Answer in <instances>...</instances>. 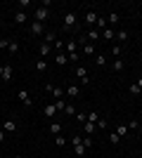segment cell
<instances>
[{"mask_svg":"<svg viewBox=\"0 0 142 158\" xmlns=\"http://www.w3.org/2000/svg\"><path fill=\"white\" fill-rule=\"evenodd\" d=\"M76 78H78V83L81 85H90V76H88V69L83 64H78L76 66Z\"/></svg>","mask_w":142,"mask_h":158,"instance_id":"1","label":"cell"},{"mask_svg":"<svg viewBox=\"0 0 142 158\" xmlns=\"http://www.w3.org/2000/svg\"><path fill=\"white\" fill-rule=\"evenodd\" d=\"M47 17H50V7H36V12H33V21H41V24H45Z\"/></svg>","mask_w":142,"mask_h":158,"instance_id":"2","label":"cell"},{"mask_svg":"<svg viewBox=\"0 0 142 158\" xmlns=\"http://www.w3.org/2000/svg\"><path fill=\"white\" fill-rule=\"evenodd\" d=\"M45 92H50L54 99H64V94H67L59 85H52V83H50V85H45Z\"/></svg>","mask_w":142,"mask_h":158,"instance_id":"3","label":"cell"},{"mask_svg":"<svg viewBox=\"0 0 142 158\" xmlns=\"http://www.w3.org/2000/svg\"><path fill=\"white\" fill-rule=\"evenodd\" d=\"M76 24H78V17H76L74 12H67V14H64V28L71 31V28H76Z\"/></svg>","mask_w":142,"mask_h":158,"instance_id":"4","label":"cell"},{"mask_svg":"<svg viewBox=\"0 0 142 158\" xmlns=\"http://www.w3.org/2000/svg\"><path fill=\"white\" fill-rule=\"evenodd\" d=\"M81 52L85 54V57H95V54H97V47H95L93 43H88V40H83V45H81Z\"/></svg>","mask_w":142,"mask_h":158,"instance_id":"5","label":"cell"},{"mask_svg":"<svg viewBox=\"0 0 142 158\" xmlns=\"http://www.w3.org/2000/svg\"><path fill=\"white\" fill-rule=\"evenodd\" d=\"M57 113H59V111H57V106H54V102H52V104H45V106H43V116H45V118H57Z\"/></svg>","mask_w":142,"mask_h":158,"instance_id":"6","label":"cell"},{"mask_svg":"<svg viewBox=\"0 0 142 158\" xmlns=\"http://www.w3.org/2000/svg\"><path fill=\"white\" fill-rule=\"evenodd\" d=\"M67 97L69 99H78L81 97V85H78V83H71V85L67 87Z\"/></svg>","mask_w":142,"mask_h":158,"instance_id":"7","label":"cell"},{"mask_svg":"<svg viewBox=\"0 0 142 158\" xmlns=\"http://www.w3.org/2000/svg\"><path fill=\"white\" fill-rule=\"evenodd\" d=\"M17 99H19L24 106H33V99H31L28 90H19V92H17Z\"/></svg>","mask_w":142,"mask_h":158,"instance_id":"8","label":"cell"},{"mask_svg":"<svg viewBox=\"0 0 142 158\" xmlns=\"http://www.w3.org/2000/svg\"><path fill=\"white\" fill-rule=\"evenodd\" d=\"M28 28H31V33H33V35H45V24H41V21H33Z\"/></svg>","mask_w":142,"mask_h":158,"instance_id":"9","label":"cell"},{"mask_svg":"<svg viewBox=\"0 0 142 158\" xmlns=\"http://www.w3.org/2000/svg\"><path fill=\"white\" fill-rule=\"evenodd\" d=\"M12 76H14V69H12V64H5V69H2V76H0V78L5 80V83H10V80H12Z\"/></svg>","mask_w":142,"mask_h":158,"instance_id":"10","label":"cell"},{"mask_svg":"<svg viewBox=\"0 0 142 158\" xmlns=\"http://www.w3.org/2000/svg\"><path fill=\"white\" fill-rule=\"evenodd\" d=\"M64 52H67V54H71V52H78V43H76L74 38H71V40H67V43H64Z\"/></svg>","mask_w":142,"mask_h":158,"instance_id":"11","label":"cell"},{"mask_svg":"<svg viewBox=\"0 0 142 158\" xmlns=\"http://www.w3.org/2000/svg\"><path fill=\"white\" fill-rule=\"evenodd\" d=\"M85 24H88L90 28H95V24H97V12L88 10V14H85Z\"/></svg>","mask_w":142,"mask_h":158,"instance_id":"12","label":"cell"},{"mask_svg":"<svg viewBox=\"0 0 142 158\" xmlns=\"http://www.w3.org/2000/svg\"><path fill=\"white\" fill-rule=\"evenodd\" d=\"M100 35H102V33L97 31V28H90V31H88V38H85V40H88V43H93V45H95V43L100 40Z\"/></svg>","mask_w":142,"mask_h":158,"instance_id":"13","label":"cell"},{"mask_svg":"<svg viewBox=\"0 0 142 158\" xmlns=\"http://www.w3.org/2000/svg\"><path fill=\"white\" fill-rule=\"evenodd\" d=\"M38 52H41V59H45V57H50V52H52V47L47 45V43H41V47H38Z\"/></svg>","mask_w":142,"mask_h":158,"instance_id":"14","label":"cell"},{"mask_svg":"<svg viewBox=\"0 0 142 158\" xmlns=\"http://www.w3.org/2000/svg\"><path fill=\"white\" fill-rule=\"evenodd\" d=\"M54 64H57V66H64V64H69V57H67V52H57V57H54Z\"/></svg>","mask_w":142,"mask_h":158,"instance_id":"15","label":"cell"},{"mask_svg":"<svg viewBox=\"0 0 142 158\" xmlns=\"http://www.w3.org/2000/svg\"><path fill=\"white\" fill-rule=\"evenodd\" d=\"M83 130H85V135H88V137H93L95 130H97V125H95V123H90V120H85V123H83Z\"/></svg>","mask_w":142,"mask_h":158,"instance_id":"16","label":"cell"},{"mask_svg":"<svg viewBox=\"0 0 142 158\" xmlns=\"http://www.w3.org/2000/svg\"><path fill=\"white\" fill-rule=\"evenodd\" d=\"M26 12L24 10H19V12H14V24H26Z\"/></svg>","mask_w":142,"mask_h":158,"instance_id":"17","label":"cell"},{"mask_svg":"<svg viewBox=\"0 0 142 158\" xmlns=\"http://www.w3.org/2000/svg\"><path fill=\"white\" fill-rule=\"evenodd\" d=\"M102 38H104V40H114V38H116V31H114L111 26H107L104 31H102Z\"/></svg>","mask_w":142,"mask_h":158,"instance_id":"18","label":"cell"},{"mask_svg":"<svg viewBox=\"0 0 142 158\" xmlns=\"http://www.w3.org/2000/svg\"><path fill=\"white\" fill-rule=\"evenodd\" d=\"M50 135H54V137H57V135H62V123L52 120V123H50Z\"/></svg>","mask_w":142,"mask_h":158,"instance_id":"19","label":"cell"},{"mask_svg":"<svg viewBox=\"0 0 142 158\" xmlns=\"http://www.w3.org/2000/svg\"><path fill=\"white\" fill-rule=\"evenodd\" d=\"M123 69H126V61H123V59H114V64H111V71L121 73Z\"/></svg>","mask_w":142,"mask_h":158,"instance_id":"20","label":"cell"},{"mask_svg":"<svg viewBox=\"0 0 142 158\" xmlns=\"http://www.w3.org/2000/svg\"><path fill=\"white\" fill-rule=\"evenodd\" d=\"M2 130L5 132H17V123H14V120H5V123H2Z\"/></svg>","mask_w":142,"mask_h":158,"instance_id":"21","label":"cell"},{"mask_svg":"<svg viewBox=\"0 0 142 158\" xmlns=\"http://www.w3.org/2000/svg\"><path fill=\"white\" fill-rule=\"evenodd\" d=\"M43 43H47V45H50V43H57V33H52V31H45V35H43Z\"/></svg>","mask_w":142,"mask_h":158,"instance_id":"22","label":"cell"},{"mask_svg":"<svg viewBox=\"0 0 142 158\" xmlns=\"http://www.w3.org/2000/svg\"><path fill=\"white\" fill-rule=\"evenodd\" d=\"M36 71H38V73H45L47 71V61L45 59H38V61H36Z\"/></svg>","mask_w":142,"mask_h":158,"instance_id":"23","label":"cell"},{"mask_svg":"<svg viewBox=\"0 0 142 158\" xmlns=\"http://www.w3.org/2000/svg\"><path fill=\"white\" fill-rule=\"evenodd\" d=\"M118 21H121V14L118 12H109V24H111V26H116Z\"/></svg>","mask_w":142,"mask_h":158,"instance_id":"24","label":"cell"},{"mask_svg":"<svg viewBox=\"0 0 142 158\" xmlns=\"http://www.w3.org/2000/svg\"><path fill=\"white\" fill-rule=\"evenodd\" d=\"M7 52H10V54H17V52H19V43H17V40H10V47H7Z\"/></svg>","mask_w":142,"mask_h":158,"instance_id":"25","label":"cell"},{"mask_svg":"<svg viewBox=\"0 0 142 158\" xmlns=\"http://www.w3.org/2000/svg\"><path fill=\"white\" fill-rule=\"evenodd\" d=\"M95 28H97V31H104V28H107V19H104V17H97V24H95Z\"/></svg>","mask_w":142,"mask_h":158,"instance_id":"26","label":"cell"},{"mask_svg":"<svg viewBox=\"0 0 142 158\" xmlns=\"http://www.w3.org/2000/svg\"><path fill=\"white\" fill-rule=\"evenodd\" d=\"M67 104H69V102H64V99H54V106H57V111H64V109H67Z\"/></svg>","mask_w":142,"mask_h":158,"instance_id":"27","label":"cell"},{"mask_svg":"<svg viewBox=\"0 0 142 158\" xmlns=\"http://www.w3.org/2000/svg\"><path fill=\"white\" fill-rule=\"evenodd\" d=\"M95 64L97 66H107V57H104V54H95Z\"/></svg>","mask_w":142,"mask_h":158,"instance_id":"28","label":"cell"},{"mask_svg":"<svg viewBox=\"0 0 142 158\" xmlns=\"http://www.w3.org/2000/svg\"><path fill=\"white\" fill-rule=\"evenodd\" d=\"M116 40H118V43H126V40H128V31H116Z\"/></svg>","mask_w":142,"mask_h":158,"instance_id":"29","label":"cell"},{"mask_svg":"<svg viewBox=\"0 0 142 158\" xmlns=\"http://www.w3.org/2000/svg\"><path fill=\"white\" fill-rule=\"evenodd\" d=\"M116 135H118V137H126V135H128V125H118V127H116Z\"/></svg>","mask_w":142,"mask_h":158,"instance_id":"30","label":"cell"},{"mask_svg":"<svg viewBox=\"0 0 142 158\" xmlns=\"http://www.w3.org/2000/svg\"><path fill=\"white\" fill-rule=\"evenodd\" d=\"M67 57H69L71 64H78V61H81V54H78V52H71V54H67Z\"/></svg>","mask_w":142,"mask_h":158,"instance_id":"31","label":"cell"},{"mask_svg":"<svg viewBox=\"0 0 142 158\" xmlns=\"http://www.w3.org/2000/svg\"><path fill=\"white\" fill-rule=\"evenodd\" d=\"M64 113H67V116H76V113H78V111H76V106H74V104H67V109H64Z\"/></svg>","mask_w":142,"mask_h":158,"instance_id":"32","label":"cell"},{"mask_svg":"<svg viewBox=\"0 0 142 158\" xmlns=\"http://www.w3.org/2000/svg\"><path fill=\"white\" fill-rule=\"evenodd\" d=\"M74 151H76V156H85V153H88V149H85V146H74Z\"/></svg>","mask_w":142,"mask_h":158,"instance_id":"33","label":"cell"},{"mask_svg":"<svg viewBox=\"0 0 142 158\" xmlns=\"http://www.w3.org/2000/svg\"><path fill=\"white\" fill-rule=\"evenodd\" d=\"M121 52H123V47H121V45H114V47H111V54H114L116 59L121 57Z\"/></svg>","mask_w":142,"mask_h":158,"instance_id":"34","label":"cell"},{"mask_svg":"<svg viewBox=\"0 0 142 158\" xmlns=\"http://www.w3.org/2000/svg\"><path fill=\"white\" fill-rule=\"evenodd\" d=\"M81 144H83V137L74 135V137H71V146H81Z\"/></svg>","mask_w":142,"mask_h":158,"instance_id":"35","label":"cell"},{"mask_svg":"<svg viewBox=\"0 0 142 158\" xmlns=\"http://www.w3.org/2000/svg\"><path fill=\"white\" fill-rule=\"evenodd\" d=\"M54 144H57V146H64V144H67V137L57 135V137H54Z\"/></svg>","mask_w":142,"mask_h":158,"instance_id":"36","label":"cell"},{"mask_svg":"<svg viewBox=\"0 0 142 158\" xmlns=\"http://www.w3.org/2000/svg\"><path fill=\"white\" fill-rule=\"evenodd\" d=\"M140 125H142L140 120H128V130H137Z\"/></svg>","mask_w":142,"mask_h":158,"instance_id":"37","label":"cell"},{"mask_svg":"<svg viewBox=\"0 0 142 158\" xmlns=\"http://www.w3.org/2000/svg\"><path fill=\"white\" fill-rule=\"evenodd\" d=\"M128 92L130 94H140V87H137L135 83H130V85H128Z\"/></svg>","mask_w":142,"mask_h":158,"instance_id":"38","label":"cell"},{"mask_svg":"<svg viewBox=\"0 0 142 158\" xmlns=\"http://www.w3.org/2000/svg\"><path fill=\"white\" fill-rule=\"evenodd\" d=\"M88 120H90V123H97V120H100V113H97V111H90Z\"/></svg>","mask_w":142,"mask_h":158,"instance_id":"39","label":"cell"},{"mask_svg":"<svg viewBox=\"0 0 142 158\" xmlns=\"http://www.w3.org/2000/svg\"><path fill=\"white\" fill-rule=\"evenodd\" d=\"M109 142H111V144H118V142H121V137H118L116 132H111V135H109Z\"/></svg>","mask_w":142,"mask_h":158,"instance_id":"40","label":"cell"},{"mask_svg":"<svg viewBox=\"0 0 142 158\" xmlns=\"http://www.w3.org/2000/svg\"><path fill=\"white\" fill-rule=\"evenodd\" d=\"M64 43H67V40H59V38H57V43H54V50H59V52H62V50H64Z\"/></svg>","mask_w":142,"mask_h":158,"instance_id":"41","label":"cell"},{"mask_svg":"<svg viewBox=\"0 0 142 158\" xmlns=\"http://www.w3.org/2000/svg\"><path fill=\"white\" fill-rule=\"evenodd\" d=\"M74 118H76V120H78V123H85V120H88V116H85V113H76Z\"/></svg>","mask_w":142,"mask_h":158,"instance_id":"42","label":"cell"},{"mask_svg":"<svg viewBox=\"0 0 142 158\" xmlns=\"http://www.w3.org/2000/svg\"><path fill=\"white\" fill-rule=\"evenodd\" d=\"M83 146H85V149H93V137H85V139H83Z\"/></svg>","mask_w":142,"mask_h":158,"instance_id":"43","label":"cell"},{"mask_svg":"<svg viewBox=\"0 0 142 158\" xmlns=\"http://www.w3.org/2000/svg\"><path fill=\"white\" fill-rule=\"evenodd\" d=\"M7 47H10V40H7V38H0V50H7Z\"/></svg>","mask_w":142,"mask_h":158,"instance_id":"44","label":"cell"},{"mask_svg":"<svg viewBox=\"0 0 142 158\" xmlns=\"http://www.w3.org/2000/svg\"><path fill=\"white\" fill-rule=\"evenodd\" d=\"M95 125L100 127V130H104V127H107V120H102V118H100V120H97V123H95Z\"/></svg>","mask_w":142,"mask_h":158,"instance_id":"45","label":"cell"},{"mask_svg":"<svg viewBox=\"0 0 142 158\" xmlns=\"http://www.w3.org/2000/svg\"><path fill=\"white\" fill-rule=\"evenodd\" d=\"M17 5H19V7H28V5H31V0H19Z\"/></svg>","mask_w":142,"mask_h":158,"instance_id":"46","label":"cell"},{"mask_svg":"<svg viewBox=\"0 0 142 158\" xmlns=\"http://www.w3.org/2000/svg\"><path fill=\"white\" fill-rule=\"evenodd\" d=\"M5 142V130H0V144Z\"/></svg>","mask_w":142,"mask_h":158,"instance_id":"47","label":"cell"},{"mask_svg":"<svg viewBox=\"0 0 142 158\" xmlns=\"http://www.w3.org/2000/svg\"><path fill=\"white\" fill-rule=\"evenodd\" d=\"M135 85H137V87L142 90V78H137V80H135Z\"/></svg>","mask_w":142,"mask_h":158,"instance_id":"48","label":"cell"},{"mask_svg":"<svg viewBox=\"0 0 142 158\" xmlns=\"http://www.w3.org/2000/svg\"><path fill=\"white\" fill-rule=\"evenodd\" d=\"M2 69H5V64H0V76H2Z\"/></svg>","mask_w":142,"mask_h":158,"instance_id":"49","label":"cell"},{"mask_svg":"<svg viewBox=\"0 0 142 158\" xmlns=\"http://www.w3.org/2000/svg\"><path fill=\"white\" fill-rule=\"evenodd\" d=\"M137 132H140V135H142V125H140V127H137Z\"/></svg>","mask_w":142,"mask_h":158,"instance_id":"50","label":"cell"},{"mask_svg":"<svg viewBox=\"0 0 142 158\" xmlns=\"http://www.w3.org/2000/svg\"><path fill=\"white\" fill-rule=\"evenodd\" d=\"M14 158H21V156H14Z\"/></svg>","mask_w":142,"mask_h":158,"instance_id":"51","label":"cell"},{"mask_svg":"<svg viewBox=\"0 0 142 158\" xmlns=\"http://www.w3.org/2000/svg\"><path fill=\"white\" fill-rule=\"evenodd\" d=\"M41 158H47V156H41Z\"/></svg>","mask_w":142,"mask_h":158,"instance_id":"52","label":"cell"}]
</instances>
